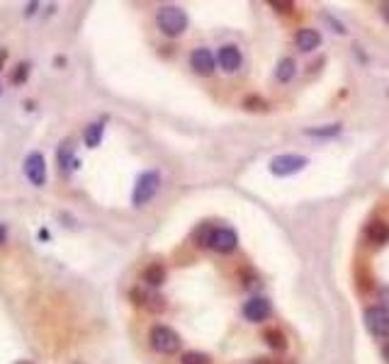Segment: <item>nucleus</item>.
<instances>
[{"instance_id":"nucleus-1","label":"nucleus","mask_w":389,"mask_h":364,"mask_svg":"<svg viewBox=\"0 0 389 364\" xmlns=\"http://www.w3.org/2000/svg\"><path fill=\"white\" fill-rule=\"evenodd\" d=\"M197 240H199V245H207V248L222 252V255L234 252V250H237V245H239L237 231H234V228H227V226H222V228L204 226L202 231L197 233Z\"/></svg>"},{"instance_id":"nucleus-2","label":"nucleus","mask_w":389,"mask_h":364,"mask_svg":"<svg viewBox=\"0 0 389 364\" xmlns=\"http://www.w3.org/2000/svg\"><path fill=\"white\" fill-rule=\"evenodd\" d=\"M156 25L166 37H180L187 29V15L178 5H163L156 13Z\"/></svg>"},{"instance_id":"nucleus-3","label":"nucleus","mask_w":389,"mask_h":364,"mask_svg":"<svg viewBox=\"0 0 389 364\" xmlns=\"http://www.w3.org/2000/svg\"><path fill=\"white\" fill-rule=\"evenodd\" d=\"M158 187H161V175L156 170H146L137 178V185H134V192H132V204L134 207H144L149 204L153 197H156Z\"/></svg>"},{"instance_id":"nucleus-4","label":"nucleus","mask_w":389,"mask_h":364,"mask_svg":"<svg viewBox=\"0 0 389 364\" xmlns=\"http://www.w3.org/2000/svg\"><path fill=\"white\" fill-rule=\"evenodd\" d=\"M151 348L161 355H175L180 350V336L168 326H153L151 328Z\"/></svg>"},{"instance_id":"nucleus-5","label":"nucleus","mask_w":389,"mask_h":364,"mask_svg":"<svg viewBox=\"0 0 389 364\" xmlns=\"http://www.w3.org/2000/svg\"><path fill=\"white\" fill-rule=\"evenodd\" d=\"M306 166H309V161H306L304 156L282 154V156H275L273 161H270V173H273L275 178H290V175L299 173V170H304Z\"/></svg>"},{"instance_id":"nucleus-6","label":"nucleus","mask_w":389,"mask_h":364,"mask_svg":"<svg viewBox=\"0 0 389 364\" xmlns=\"http://www.w3.org/2000/svg\"><path fill=\"white\" fill-rule=\"evenodd\" d=\"M365 326L375 338L385 340L389 338V311L382 306H370L365 309Z\"/></svg>"},{"instance_id":"nucleus-7","label":"nucleus","mask_w":389,"mask_h":364,"mask_svg":"<svg viewBox=\"0 0 389 364\" xmlns=\"http://www.w3.org/2000/svg\"><path fill=\"white\" fill-rule=\"evenodd\" d=\"M25 175L34 187H44V182H46V161H44V156L39 154V151H34V154H29L25 158Z\"/></svg>"},{"instance_id":"nucleus-8","label":"nucleus","mask_w":389,"mask_h":364,"mask_svg":"<svg viewBox=\"0 0 389 364\" xmlns=\"http://www.w3.org/2000/svg\"><path fill=\"white\" fill-rule=\"evenodd\" d=\"M190 66L194 73L212 75L217 68V56L212 54L209 49H204V46H197V49H192V54H190Z\"/></svg>"},{"instance_id":"nucleus-9","label":"nucleus","mask_w":389,"mask_h":364,"mask_svg":"<svg viewBox=\"0 0 389 364\" xmlns=\"http://www.w3.org/2000/svg\"><path fill=\"white\" fill-rule=\"evenodd\" d=\"M217 63H219L222 70L227 73H237L244 63V56H241V49L237 44H224L219 46V54H217Z\"/></svg>"},{"instance_id":"nucleus-10","label":"nucleus","mask_w":389,"mask_h":364,"mask_svg":"<svg viewBox=\"0 0 389 364\" xmlns=\"http://www.w3.org/2000/svg\"><path fill=\"white\" fill-rule=\"evenodd\" d=\"M270 311L273 309H270V301L265 296H253L244 304V316L251 323H263L270 316Z\"/></svg>"},{"instance_id":"nucleus-11","label":"nucleus","mask_w":389,"mask_h":364,"mask_svg":"<svg viewBox=\"0 0 389 364\" xmlns=\"http://www.w3.org/2000/svg\"><path fill=\"white\" fill-rule=\"evenodd\" d=\"M294 44H297V49H299V51L309 54V51L319 49L321 34L316 32V29H311V27H304V29H299V32H297V37H294Z\"/></svg>"},{"instance_id":"nucleus-12","label":"nucleus","mask_w":389,"mask_h":364,"mask_svg":"<svg viewBox=\"0 0 389 364\" xmlns=\"http://www.w3.org/2000/svg\"><path fill=\"white\" fill-rule=\"evenodd\" d=\"M365 236H368L370 243L385 245L389 243V224L387 221H370L368 228H365Z\"/></svg>"},{"instance_id":"nucleus-13","label":"nucleus","mask_w":389,"mask_h":364,"mask_svg":"<svg viewBox=\"0 0 389 364\" xmlns=\"http://www.w3.org/2000/svg\"><path fill=\"white\" fill-rule=\"evenodd\" d=\"M144 282L149 287H161L163 282H166V267L161 265V262H153L144 269Z\"/></svg>"},{"instance_id":"nucleus-14","label":"nucleus","mask_w":389,"mask_h":364,"mask_svg":"<svg viewBox=\"0 0 389 364\" xmlns=\"http://www.w3.org/2000/svg\"><path fill=\"white\" fill-rule=\"evenodd\" d=\"M294 73H297V66H294L292 58H290V56L280 58L278 70H275V78H278L280 83H290V80L294 78Z\"/></svg>"},{"instance_id":"nucleus-15","label":"nucleus","mask_w":389,"mask_h":364,"mask_svg":"<svg viewBox=\"0 0 389 364\" xmlns=\"http://www.w3.org/2000/svg\"><path fill=\"white\" fill-rule=\"evenodd\" d=\"M103 132H105V127L100 124V122H95V124H88L85 127V132H83V141H85V146L88 149H95V146L103 141Z\"/></svg>"},{"instance_id":"nucleus-16","label":"nucleus","mask_w":389,"mask_h":364,"mask_svg":"<svg viewBox=\"0 0 389 364\" xmlns=\"http://www.w3.org/2000/svg\"><path fill=\"white\" fill-rule=\"evenodd\" d=\"M263 340H265V343H268L273 350H285V345H287V338H285V333L278 331V328H270V331H265Z\"/></svg>"},{"instance_id":"nucleus-17","label":"nucleus","mask_w":389,"mask_h":364,"mask_svg":"<svg viewBox=\"0 0 389 364\" xmlns=\"http://www.w3.org/2000/svg\"><path fill=\"white\" fill-rule=\"evenodd\" d=\"M180 364H212V357L204 355V352H185V355L180 357Z\"/></svg>"},{"instance_id":"nucleus-18","label":"nucleus","mask_w":389,"mask_h":364,"mask_svg":"<svg viewBox=\"0 0 389 364\" xmlns=\"http://www.w3.org/2000/svg\"><path fill=\"white\" fill-rule=\"evenodd\" d=\"M341 132V124H331V127H323V129H309V136H321V139H326V136H336V134Z\"/></svg>"},{"instance_id":"nucleus-19","label":"nucleus","mask_w":389,"mask_h":364,"mask_svg":"<svg viewBox=\"0 0 389 364\" xmlns=\"http://www.w3.org/2000/svg\"><path fill=\"white\" fill-rule=\"evenodd\" d=\"M27 75H29V63H17L15 70H13V83H15V85L25 83Z\"/></svg>"},{"instance_id":"nucleus-20","label":"nucleus","mask_w":389,"mask_h":364,"mask_svg":"<svg viewBox=\"0 0 389 364\" xmlns=\"http://www.w3.org/2000/svg\"><path fill=\"white\" fill-rule=\"evenodd\" d=\"M270 5H273L278 13H292V3H275V0H273Z\"/></svg>"},{"instance_id":"nucleus-21","label":"nucleus","mask_w":389,"mask_h":364,"mask_svg":"<svg viewBox=\"0 0 389 364\" xmlns=\"http://www.w3.org/2000/svg\"><path fill=\"white\" fill-rule=\"evenodd\" d=\"M8 240V228H5V224H0V245Z\"/></svg>"},{"instance_id":"nucleus-22","label":"nucleus","mask_w":389,"mask_h":364,"mask_svg":"<svg viewBox=\"0 0 389 364\" xmlns=\"http://www.w3.org/2000/svg\"><path fill=\"white\" fill-rule=\"evenodd\" d=\"M382 17H385V22L389 25V3H385L382 5Z\"/></svg>"},{"instance_id":"nucleus-23","label":"nucleus","mask_w":389,"mask_h":364,"mask_svg":"<svg viewBox=\"0 0 389 364\" xmlns=\"http://www.w3.org/2000/svg\"><path fill=\"white\" fill-rule=\"evenodd\" d=\"M5 58H8V51H5V49H0V68H3Z\"/></svg>"},{"instance_id":"nucleus-24","label":"nucleus","mask_w":389,"mask_h":364,"mask_svg":"<svg viewBox=\"0 0 389 364\" xmlns=\"http://www.w3.org/2000/svg\"><path fill=\"white\" fill-rule=\"evenodd\" d=\"M39 238L46 240V238H49V231H44V228H42V231H39Z\"/></svg>"},{"instance_id":"nucleus-25","label":"nucleus","mask_w":389,"mask_h":364,"mask_svg":"<svg viewBox=\"0 0 389 364\" xmlns=\"http://www.w3.org/2000/svg\"><path fill=\"white\" fill-rule=\"evenodd\" d=\"M385 355H387V360H389V345H387V348H385Z\"/></svg>"},{"instance_id":"nucleus-26","label":"nucleus","mask_w":389,"mask_h":364,"mask_svg":"<svg viewBox=\"0 0 389 364\" xmlns=\"http://www.w3.org/2000/svg\"><path fill=\"white\" fill-rule=\"evenodd\" d=\"M17 364H32V362H17Z\"/></svg>"}]
</instances>
